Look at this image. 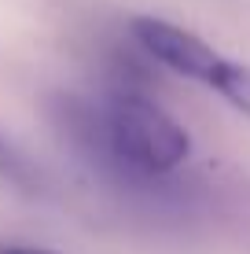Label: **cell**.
<instances>
[{"instance_id":"277c9868","label":"cell","mask_w":250,"mask_h":254,"mask_svg":"<svg viewBox=\"0 0 250 254\" xmlns=\"http://www.w3.org/2000/svg\"><path fill=\"white\" fill-rule=\"evenodd\" d=\"M0 181H11V185H19V188H33L30 162H26L15 147H7L4 140H0Z\"/></svg>"},{"instance_id":"7a4b0ae2","label":"cell","mask_w":250,"mask_h":254,"mask_svg":"<svg viewBox=\"0 0 250 254\" xmlns=\"http://www.w3.org/2000/svg\"><path fill=\"white\" fill-rule=\"evenodd\" d=\"M133 37L151 59H158L169 70L192 77V81H202V85H213L221 63H225L206 41L162 19H133Z\"/></svg>"},{"instance_id":"5b68a950","label":"cell","mask_w":250,"mask_h":254,"mask_svg":"<svg viewBox=\"0 0 250 254\" xmlns=\"http://www.w3.org/2000/svg\"><path fill=\"white\" fill-rule=\"evenodd\" d=\"M0 254H55V251H45V247H0Z\"/></svg>"},{"instance_id":"3957f363","label":"cell","mask_w":250,"mask_h":254,"mask_svg":"<svg viewBox=\"0 0 250 254\" xmlns=\"http://www.w3.org/2000/svg\"><path fill=\"white\" fill-rule=\"evenodd\" d=\"M210 89H217L239 115L250 118V66L247 63H228V59H225Z\"/></svg>"},{"instance_id":"6da1fadb","label":"cell","mask_w":250,"mask_h":254,"mask_svg":"<svg viewBox=\"0 0 250 254\" xmlns=\"http://www.w3.org/2000/svg\"><path fill=\"white\" fill-rule=\"evenodd\" d=\"M103 140L110 155L136 173H169L192 151L184 126L140 92H118L107 103Z\"/></svg>"}]
</instances>
